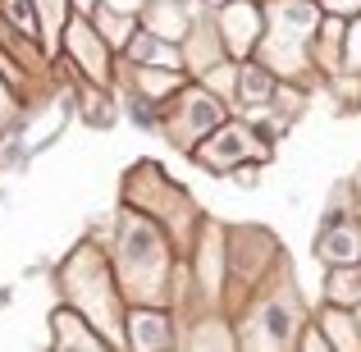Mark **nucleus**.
I'll use <instances>...</instances> for the list:
<instances>
[{
  "mask_svg": "<svg viewBox=\"0 0 361 352\" xmlns=\"http://www.w3.org/2000/svg\"><path fill=\"white\" fill-rule=\"evenodd\" d=\"M320 252H325L329 261H353L357 256V233L353 229H329L320 238Z\"/></svg>",
  "mask_w": 361,
  "mask_h": 352,
  "instance_id": "f257e3e1",
  "label": "nucleus"
},
{
  "mask_svg": "<svg viewBox=\"0 0 361 352\" xmlns=\"http://www.w3.org/2000/svg\"><path fill=\"white\" fill-rule=\"evenodd\" d=\"M334 298L338 302H361V274H334Z\"/></svg>",
  "mask_w": 361,
  "mask_h": 352,
  "instance_id": "f03ea898",
  "label": "nucleus"
},
{
  "mask_svg": "<svg viewBox=\"0 0 361 352\" xmlns=\"http://www.w3.org/2000/svg\"><path fill=\"white\" fill-rule=\"evenodd\" d=\"M243 92L247 97H265V92H270V78H265L261 69H247L243 73Z\"/></svg>",
  "mask_w": 361,
  "mask_h": 352,
  "instance_id": "7ed1b4c3",
  "label": "nucleus"
},
{
  "mask_svg": "<svg viewBox=\"0 0 361 352\" xmlns=\"http://www.w3.org/2000/svg\"><path fill=\"white\" fill-rule=\"evenodd\" d=\"M265 325L274 329V339H288V311H283V307H270V311H265Z\"/></svg>",
  "mask_w": 361,
  "mask_h": 352,
  "instance_id": "20e7f679",
  "label": "nucleus"
},
{
  "mask_svg": "<svg viewBox=\"0 0 361 352\" xmlns=\"http://www.w3.org/2000/svg\"><path fill=\"white\" fill-rule=\"evenodd\" d=\"M238 147H243V133H229V138L220 142V151H215V160H233V156H238Z\"/></svg>",
  "mask_w": 361,
  "mask_h": 352,
  "instance_id": "39448f33",
  "label": "nucleus"
},
{
  "mask_svg": "<svg viewBox=\"0 0 361 352\" xmlns=\"http://www.w3.org/2000/svg\"><path fill=\"white\" fill-rule=\"evenodd\" d=\"M137 329H142V344H160V339H165V334H160V320H147V316H142Z\"/></svg>",
  "mask_w": 361,
  "mask_h": 352,
  "instance_id": "423d86ee",
  "label": "nucleus"
},
{
  "mask_svg": "<svg viewBox=\"0 0 361 352\" xmlns=\"http://www.w3.org/2000/svg\"><path fill=\"white\" fill-rule=\"evenodd\" d=\"M9 9H14V18H18V23L37 28V18H32V5H27V0H9Z\"/></svg>",
  "mask_w": 361,
  "mask_h": 352,
  "instance_id": "0eeeda50",
  "label": "nucleus"
},
{
  "mask_svg": "<svg viewBox=\"0 0 361 352\" xmlns=\"http://www.w3.org/2000/svg\"><path fill=\"white\" fill-rule=\"evenodd\" d=\"M329 5H334V9H357L361 0H329Z\"/></svg>",
  "mask_w": 361,
  "mask_h": 352,
  "instance_id": "6e6552de",
  "label": "nucleus"
}]
</instances>
